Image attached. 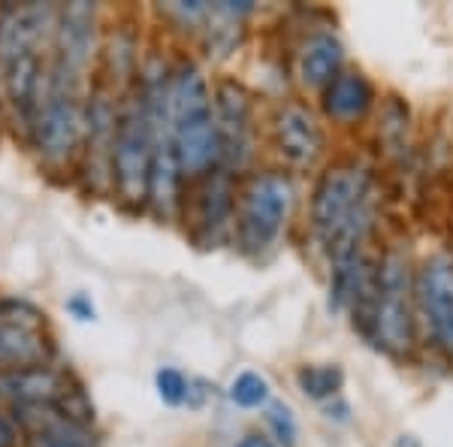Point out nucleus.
Masks as SVG:
<instances>
[{"label":"nucleus","mask_w":453,"mask_h":447,"mask_svg":"<svg viewBox=\"0 0 453 447\" xmlns=\"http://www.w3.org/2000/svg\"><path fill=\"white\" fill-rule=\"evenodd\" d=\"M375 221V181L360 164H335L320 175L311 197V227L333 263L360 254Z\"/></svg>","instance_id":"obj_1"},{"label":"nucleus","mask_w":453,"mask_h":447,"mask_svg":"<svg viewBox=\"0 0 453 447\" xmlns=\"http://www.w3.org/2000/svg\"><path fill=\"white\" fill-rule=\"evenodd\" d=\"M170 139L181 173H206L221 160V139L211 115V94L194 64H181L170 82Z\"/></svg>","instance_id":"obj_2"},{"label":"nucleus","mask_w":453,"mask_h":447,"mask_svg":"<svg viewBox=\"0 0 453 447\" xmlns=\"http://www.w3.org/2000/svg\"><path fill=\"white\" fill-rule=\"evenodd\" d=\"M157 145V121L142 91L121 106L112 143V179L124 200H149V175Z\"/></svg>","instance_id":"obj_3"},{"label":"nucleus","mask_w":453,"mask_h":447,"mask_svg":"<svg viewBox=\"0 0 453 447\" xmlns=\"http://www.w3.org/2000/svg\"><path fill=\"white\" fill-rule=\"evenodd\" d=\"M372 327L384 348L408 351L414 342V318H411V275L408 260L396 248L384 254L375 273V293H372Z\"/></svg>","instance_id":"obj_4"},{"label":"nucleus","mask_w":453,"mask_h":447,"mask_svg":"<svg viewBox=\"0 0 453 447\" xmlns=\"http://www.w3.org/2000/svg\"><path fill=\"white\" fill-rule=\"evenodd\" d=\"M85 115L88 112L79 104V94H76V79L55 70L49 76V91L31 124L36 149H40V155L49 164H64L67 158H73L79 139H82Z\"/></svg>","instance_id":"obj_5"},{"label":"nucleus","mask_w":453,"mask_h":447,"mask_svg":"<svg viewBox=\"0 0 453 447\" xmlns=\"http://www.w3.org/2000/svg\"><path fill=\"white\" fill-rule=\"evenodd\" d=\"M294 206V185L279 173H263L242 194V206L236 218L239 245L248 254H260L281 236Z\"/></svg>","instance_id":"obj_6"},{"label":"nucleus","mask_w":453,"mask_h":447,"mask_svg":"<svg viewBox=\"0 0 453 447\" xmlns=\"http://www.w3.org/2000/svg\"><path fill=\"white\" fill-rule=\"evenodd\" d=\"M215 124L221 158L230 166H245L251 158V97L239 82L224 79L215 91Z\"/></svg>","instance_id":"obj_7"},{"label":"nucleus","mask_w":453,"mask_h":447,"mask_svg":"<svg viewBox=\"0 0 453 447\" xmlns=\"http://www.w3.org/2000/svg\"><path fill=\"white\" fill-rule=\"evenodd\" d=\"M94 27H97V12L91 4H70L61 10L55 25L58 34V67L64 76L76 79L88 70L94 58Z\"/></svg>","instance_id":"obj_8"},{"label":"nucleus","mask_w":453,"mask_h":447,"mask_svg":"<svg viewBox=\"0 0 453 447\" xmlns=\"http://www.w3.org/2000/svg\"><path fill=\"white\" fill-rule=\"evenodd\" d=\"M418 297L435 339L448 351H453V258L438 254V258L423 263L418 278Z\"/></svg>","instance_id":"obj_9"},{"label":"nucleus","mask_w":453,"mask_h":447,"mask_svg":"<svg viewBox=\"0 0 453 447\" xmlns=\"http://www.w3.org/2000/svg\"><path fill=\"white\" fill-rule=\"evenodd\" d=\"M49 360V342L42 335L40 314L34 309L21 318L10 314L0 305V372L10 369H31Z\"/></svg>","instance_id":"obj_10"},{"label":"nucleus","mask_w":453,"mask_h":447,"mask_svg":"<svg viewBox=\"0 0 453 447\" xmlns=\"http://www.w3.org/2000/svg\"><path fill=\"white\" fill-rule=\"evenodd\" d=\"M67 378L52 366H31V369L0 372V396L19 405H64L70 396ZM70 412V408H67Z\"/></svg>","instance_id":"obj_11"},{"label":"nucleus","mask_w":453,"mask_h":447,"mask_svg":"<svg viewBox=\"0 0 453 447\" xmlns=\"http://www.w3.org/2000/svg\"><path fill=\"white\" fill-rule=\"evenodd\" d=\"M275 149L294 166H309L324 151V134L318 119L299 104H288L275 115Z\"/></svg>","instance_id":"obj_12"},{"label":"nucleus","mask_w":453,"mask_h":447,"mask_svg":"<svg viewBox=\"0 0 453 447\" xmlns=\"http://www.w3.org/2000/svg\"><path fill=\"white\" fill-rule=\"evenodd\" d=\"M179 179H181V166L170 139V124H157V145H155V160H151V175H149V203L155 206L157 215L166 218L179 206Z\"/></svg>","instance_id":"obj_13"},{"label":"nucleus","mask_w":453,"mask_h":447,"mask_svg":"<svg viewBox=\"0 0 453 447\" xmlns=\"http://www.w3.org/2000/svg\"><path fill=\"white\" fill-rule=\"evenodd\" d=\"M324 106L335 121L363 119L366 109L372 106V85L360 73H339L330 82V88H326Z\"/></svg>","instance_id":"obj_14"},{"label":"nucleus","mask_w":453,"mask_h":447,"mask_svg":"<svg viewBox=\"0 0 453 447\" xmlns=\"http://www.w3.org/2000/svg\"><path fill=\"white\" fill-rule=\"evenodd\" d=\"M342 42L330 34H318L311 36L303 46V55H299V76L309 88H320L330 85L335 79V73L342 67Z\"/></svg>","instance_id":"obj_15"},{"label":"nucleus","mask_w":453,"mask_h":447,"mask_svg":"<svg viewBox=\"0 0 453 447\" xmlns=\"http://www.w3.org/2000/svg\"><path fill=\"white\" fill-rule=\"evenodd\" d=\"M233 215V185L226 173H215L200 194V227L211 239L230 224Z\"/></svg>","instance_id":"obj_16"},{"label":"nucleus","mask_w":453,"mask_h":447,"mask_svg":"<svg viewBox=\"0 0 453 447\" xmlns=\"http://www.w3.org/2000/svg\"><path fill=\"white\" fill-rule=\"evenodd\" d=\"M296 381L305 396L326 399V396H333L342 387V372L335 366H305V369H299Z\"/></svg>","instance_id":"obj_17"},{"label":"nucleus","mask_w":453,"mask_h":447,"mask_svg":"<svg viewBox=\"0 0 453 447\" xmlns=\"http://www.w3.org/2000/svg\"><path fill=\"white\" fill-rule=\"evenodd\" d=\"M230 396L236 405L242 408H257L269 399V384L266 378H260L257 372H242L230 387Z\"/></svg>","instance_id":"obj_18"},{"label":"nucleus","mask_w":453,"mask_h":447,"mask_svg":"<svg viewBox=\"0 0 453 447\" xmlns=\"http://www.w3.org/2000/svg\"><path fill=\"white\" fill-rule=\"evenodd\" d=\"M157 393L160 399L166 402V405H181L188 396V381L181 372L175 369H160L157 372Z\"/></svg>","instance_id":"obj_19"},{"label":"nucleus","mask_w":453,"mask_h":447,"mask_svg":"<svg viewBox=\"0 0 453 447\" xmlns=\"http://www.w3.org/2000/svg\"><path fill=\"white\" fill-rule=\"evenodd\" d=\"M266 417H269V427H273L275 438H279L284 447H294L296 444V420H294V414H290V408L281 405V402H275Z\"/></svg>","instance_id":"obj_20"},{"label":"nucleus","mask_w":453,"mask_h":447,"mask_svg":"<svg viewBox=\"0 0 453 447\" xmlns=\"http://www.w3.org/2000/svg\"><path fill=\"white\" fill-rule=\"evenodd\" d=\"M19 444V427L6 414H0V447H16Z\"/></svg>","instance_id":"obj_21"},{"label":"nucleus","mask_w":453,"mask_h":447,"mask_svg":"<svg viewBox=\"0 0 453 447\" xmlns=\"http://www.w3.org/2000/svg\"><path fill=\"white\" fill-rule=\"evenodd\" d=\"M70 312H76V314H79V320H91V318H94V309L85 303V297L70 299Z\"/></svg>","instance_id":"obj_22"},{"label":"nucleus","mask_w":453,"mask_h":447,"mask_svg":"<svg viewBox=\"0 0 453 447\" xmlns=\"http://www.w3.org/2000/svg\"><path fill=\"white\" fill-rule=\"evenodd\" d=\"M239 447H275V444L269 442L266 435H245L242 442H239Z\"/></svg>","instance_id":"obj_23"}]
</instances>
